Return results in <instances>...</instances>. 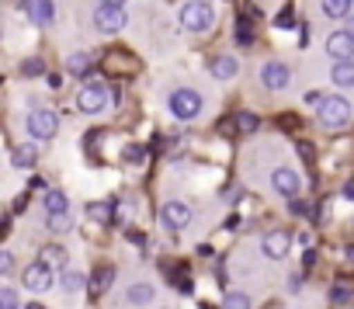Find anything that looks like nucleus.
Returning <instances> with one entry per match:
<instances>
[{"label": "nucleus", "instance_id": "obj_1", "mask_svg": "<svg viewBox=\"0 0 354 309\" xmlns=\"http://www.w3.org/2000/svg\"><path fill=\"white\" fill-rule=\"evenodd\" d=\"M351 118H354L351 104H347L344 97H337V94L323 97V104L316 108V122H319L323 129H330V132H340V129H347V125H351Z\"/></svg>", "mask_w": 354, "mask_h": 309}, {"label": "nucleus", "instance_id": "obj_2", "mask_svg": "<svg viewBox=\"0 0 354 309\" xmlns=\"http://www.w3.org/2000/svg\"><path fill=\"white\" fill-rule=\"evenodd\" d=\"M181 25L188 32H209L216 25V8L209 4V0H188V4L181 8Z\"/></svg>", "mask_w": 354, "mask_h": 309}, {"label": "nucleus", "instance_id": "obj_3", "mask_svg": "<svg viewBox=\"0 0 354 309\" xmlns=\"http://www.w3.org/2000/svg\"><path fill=\"white\" fill-rule=\"evenodd\" d=\"M108 101H115V97H111L108 84H97V80L84 84V87H80V94H77V108H80L84 115H97V111H104V108H108Z\"/></svg>", "mask_w": 354, "mask_h": 309}, {"label": "nucleus", "instance_id": "obj_4", "mask_svg": "<svg viewBox=\"0 0 354 309\" xmlns=\"http://www.w3.org/2000/svg\"><path fill=\"white\" fill-rule=\"evenodd\" d=\"M170 111L177 118H195L202 111V94L192 91V87H181V91H174L170 94Z\"/></svg>", "mask_w": 354, "mask_h": 309}, {"label": "nucleus", "instance_id": "obj_5", "mask_svg": "<svg viewBox=\"0 0 354 309\" xmlns=\"http://www.w3.org/2000/svg\"><path fill=\"white\" fill-rule=\"evenodd\" d=\"M28 135H35V139H53L56 132H59V118H56V111H46V108H35L32 115H28Z\"/></svg>", "mask_w": 354, "mask_h": 309}, {"label": "nucleus", "instance_id": "obj_6", "mask_svg": "<svg viewBox=\"0 0 354 309\" xmlns=\"http://www.w3.org/2000/svg\"><path fill=\"white\" fill-rule=\"evenodd\" d=\"M125 21H129L125 8L101 4V8L94 11V25H97V32H104V35H115V32H122V28H125Z\"/></svg>", "mask_w": 354, "mask_h": 309}, {"label": "nucleus", "instance_id": "obj_7", "mask_svg": "<svg viewBox=\"0 0 354 309\" xmlns=\"http://www.w3.org/2000/svg\"><path fill=\"white\" fill-rule=\"evenodd\" d=\"M160 223H163V230H185V226L192 223V205H185V202H167V205L160 209Z\"/></svg>", "mask_w": 354, "mask_h": 309}, {"label": "nucleus", "instance_id": "obj_8", "mask_svg": "<svg viewBox=\"0 0 354 309\" xmlns=\"http://www.w3.org/2000/svg\"><path fill=\"white\" fill-rule=\"evenodd\" d=\"M21 278H25V288H32V292H49L53 288V268L42 264V261L39 264H28Z\"/></svg>", "mask_w": 354, "mask_h": 309}, {"label": "nucleus", "instance_id": "obj_9", "mask_svg": "<svg viewBox=\"0 0 354 309\" xmlns=\"http://www.w3.org/2000/svg\"><path fill=\"white\" fill-rule=\"evenodd\" d=\"M326 53H330V59H337V63L354 59V35H351V32H333V35L326 39Z\"/></svg>", "mask_w": 354, "mask_h": 309}, {"label": "nucleus", "instance_id": "obj_10", "mask_svg": "<svg viewBox=\"0 0 354 309\" xmlns=\"http://www.w3.org/2000/svg\"><path fill=\"white\" fill-rule=\"evenodd\" d=\"M25 11H28V21L39 25V28H49L56 21V4L53 0H28Z\"/></svg>", "mask_w": 354, "mask_h": 309}, {"label": "nucleus", "instance_id": "obj_11", "mask_svg": "<svg viewBox=\"0 0 354 309\" xmlns=\"http://www.w3.org/2000/svg\"><path fill=\"white\" fill-rule=\"evenodd\" d=\"M261 80H264L268 91H285V87L292 84V70H288L285 63H268V66L261 70Z\"/></svg>", "mask_w": 354, "mask_h": 309}, {"label": "nucleus", "instance_id": "obj_12", "mask_svg": "<svg viewBox=\"0 0 354 309\" xmlns=\"http://www.w3.org/2000/svg\"><path fill=\"white\" fill-rule=\"evenodd\" d=\"M271 188H274L278 195L295 198V195H299V188H302V178H299L295 171H288V167H278V171L271 174Z\"/></svg>", "mask_w": 354, "mask_h": 309}, {"label": "nucleus", "instance_id": "obj_13", "mask_svg": "<svg viewBox=\"0 0 354 309\" xmlns=\"http://www.w3.org/2000/svg\"><path fill=\"white\" fill-rule=\"evenodd\" d=\"M288 247H292V236H288V233H281V230L268 233V236H264V243H261L264 257H271V261H281V257L288 254Z\"/></svg>", "mask_w": 354, "mask_h": 309}, {"label": "nucleus", "instance_id": "obj_14", "mask_svg": "<svg viewBox=\"0 0 354 309\" xmlns=\"http://www.w3.org/2000/svg\"><path fill=\"white\" fill-rule=\"evenodd\" d=\"M257 125H261V118L254 111H236L230 118V125H223V132H230V135H250V132H257Z\"/></svg>", "mask_w": 354, "mask_h": 309}, {"label": "nucleus", "instance_id": "obj_15", "mask_svg": "<svg viewBox=\"0 0 354 309\" xmlns=\"http://www.w3.org/2000/svg\"><path fill=\"white\" fill-rule=\"evenodd\" d=\"M42 264H49V268H56V271H63V274H66V264H70L66 247H56V243L42 247Z\"/></svg>", "mask_w": 354, "mask_h": 309}, {"label": "nucleus", "instance_id": "obj_16", "mask_svg": "<svg viewBox=\"0 0 354 309\" xmlns=\"http://www.w3.org/2000/svg\"><path fill=\"white\" fill-rule=\"evenodd\" d=\"M111 281H115V268H111V264H101V268L87 278V288H91V295H101Z\"/></svg>", "mask_w": 354, "mask_h": 309}, {"label": "nucleus", "instance_id": "obj_17", "mask_svg": "<svg viewBox=\"0 0 354 309\" xmlns=\"http://www.w3.org/2000/svg\"><path fill=\"white\" fill-rule=\"evenodd\" d=\"M330 80H333L337 87H354V59L333 63V66H330Z\"/></svg>", "mask_w": 354, "mask_h": 309}, {"label": "nucleus", "instance_id": "obj_18", "mask_svg": "<svg viewBox=\"0 0 354 309\" xmlns=\"http://www.w3.org/2000/svg\"><path fill=\"white\" fill-rule=\"evenodd\" d=\"M236 70H240V63H236L233 56H216V59H212V77H216V80H233Z\"/></svg>", "mask_w": 354, "mask_h": 309}, {"label": "nucleus", "instance_id": "obj_19", "mask_svg": "<svg viewBox=\"0 0 354 309\" xmlns=\"http://www.w3.org/2000/svg\"><path fill=\"white\" fill-rule=\"evenodd\" d=\"M35 157H39V153H35V146H28V142L11 149V164H15V167H21V171H25V167H32V164H35Z\"/></svg>", "mask_w": 354, "mask_h": 309}, {"label": "nucleus", "instance_id": "obj_20", "mask_svg": "<svg viewBox=\"0 0 354 309\" xmlns=\"http://www.w3.org/2000/svg\"><path fill=\"white\" fill-rule=\"evenodd\" d=\"M46 209H49V216H63V212H70V202H66V195L63 191H46Z\"/></svg>", "mask_w": 354, "mask_h": 309}, {"label": "nucleus", "instance_id": "obj_21", "mask_svg": "<svg viewBox=\"0 0 354 309\" xmlns=\"http://www.w3.org/2000/svg\"><path fill=\"white\" fill-rule=\"evenodd\" d=\"M354 8V0H323V15L326 18H347Z\"/></svg>", "mask_w": 354, "mask_h": 309}, {"label": "nucleus", "instance_id": "obj_22", "mask_svg": "<svg viewBox=\"0 0 354 309\" xmlns=\"http://www.w3.org/2000/svg\"><path fill=\"white\" fill-rule=\"evenodd\" d=\"M66 70H70L73 77H84V73L91 70V53H73V56L66 59Z\"/></svg>", "mask_w": 354, "mask_h": 309}, {"label": "nucleus", "instance_id": "obj_23", "mask_svg": "<svg viewBox=\"0 0 354 309\" xmlns=\"http://www.w3.org/2000/svg\"><path fill=\"white\" fill-rule=\"evenodd\" d=\"M87 216H91L94 223H111V216H115V205H111V202H94V205L87 209Z\"/></svg>", "mask_w": 354, "mask_h": 309}, {"label": "nucleus", "instance_id": "obj_24", "mask_svg": "<svg viewBox=\"0 0 354 309\" xmlns=\"http://www.w3.org/2000/svg\"><path fill=\"white\" fill-rule=\"evenodd\" d=\"M125 299H129L132 306H146V302L153 299V288H149V285H132V288L125 292Z\"/></svg>", "mask_w": 354, "mask_h": 309}, {"label": "nucleus", "instance_id": "obj_25", "mask_svg": "<svg viewBox=\"0 0 354 309\" xmlns=\"http://www.w3.org/2000/svg\"><path fill=\"white\" fill-rule=\"evenodd\" d=\"M233 35H236V42H240V46H254V39H257V35H254V25H250L247 18H240V21H236V32H233Z\"/></svg>", "mask_w": 354, "mask_h": 309}, {"label": "nucleus", "instance_id": "obj_26", "mask_svg": "<svg viewBox=\"0 0 354 309\" xmlns=\"http://www.w3.org/2000/svg\"><path fill=\"white\" fill-rule=\"evenodd\" d=\"M223 309H250V295L247 292H226Z\"/></svg>", "mask_w": 354, "mask_h": 309}, {"label": "nucleus", "instance_id": "obj_27", "mask_svg": "<svg viewBox=\"0 0 354 309\" xmlns=\"http://www.w3.org/2000/svg\"><path fill=\"white\" fill-rule=\"evenodd\" d=\"M21 77H46V63H42L39 56L25 59V63H21Z\"/></svg>", "mask_w": 354, "mask_h": 309}, {"label": "nucleus", "instance_id": "obj_28", "mask_svg": "<svg viewBox=\"0 0 354 309\" xmlns=\"http://www.w3.org/2000/svg\"><path fill=\"white\" fill-rule=\"evenodd\" d=\"M59 285H63L66 292H80V288H84V274H80V271H66V274L59 278Z\"/></svg>", "mask_w": 354, "mask_h": 309}, {"label": "nucleus", "instance_id": "obj_29", "mask_svg": "<svg viewBox=\"0 0 354 309\" xmlns=\"http://www.w3.org/2000/svg\"><path fill=\"white\" fill-rule=\"evenodd\" d=\"M46 223H49V230H53V233H66V230L73 226V219H70V212H63V216H49Z\"/></svg>", "mask_w": 354, "mask_h": 309}, {"label": "nucleus", "instance_id": "obj_30", "mask_svg": "<svg viewBox=\"0 0 354 309\" xmlns=\"http://www.w3.org/2000/svg\"><path fill=\"white\" fill-rule=\"evenodd\" d=\"M125 164H146V146H125Z\"/></svg>", "mask_w": 354, "mask_h": 309}, {"label": "nucleus", "instance_id": "obj_31", "mask_svg": "<svg viewBox=\"0 0 354 309\" xmlns=\"http://www.w3.org/2000/svg\"><path fill=\"white\" fill-rule=\"evenodd\" d=\"M0 309H18V292L15 288H0Z\"/></svg>", "mask_w": 354, "mask_h": 309}, {"label": "nucleus", "instance_id": "obj_32", "mask_svg": "<svg viewBox=\"0 0 354 309\" xmlns=\"http://www.w3.org/2000/svg\"><path fill=\"white\" fill-rule=\"evenodd\" d=\"M274 28H295V15H292V8L281 11V15L274 18Z\"/></svg>", "mask_w": 354, "mask_h": 309}, {"label": "nucleus", "instance_id": "obj_33", "mask_svg": "<svg viewBox=\"0 0 354 309\" xmlns=\"http://www.w3.org/2000/svg\"><path fill=\"white\" fill-rule=\"evenodd\" d=\"M288 209H292V216H313V205H309V202H302V198H292V205H288Z\"/></svg>", "mask_w": 354, "mask_h": 309}, {"label": "nucleus", "instance_id": "obj_34", "mask_svg": "<svg viewBox=\"0 0 354 309\" xmlns=\"http://www.w3.org/2000/svg\"><path fill=\"white\" fill-rule=\"evenodd\" d=\"M0 271H4V274H11V271H15V254H11V250L0 254Z\"/></svg>", "mask_w": 354, "mask_h": 309}, {"label": "nucleus", "instance_id": "obj_35", "mask_svg": "<svg viewBox=\"0 0 354 309\" xmlns=\"http://www.w3.org/2000/svg\"><path fill=\"white\" fill-rule=\"evenodd\" d=\"M330 299H333V302H347V299H351L347 285H333V288H330Z\"/></svg>", "mask_w": 354, "mask_h": 309}, {"label": "nucleus", "instance_id": "obj_36", "mask_svg": "<svg viewBox=\"0 0 354 309\" xmlns=\"http://www.w3.org/2000/svg\"><path fill=\"white\" fill-rule=\"evenodd\" d=\"M302 97H306V104H316V108L323 104V94H319V91H306Z\"/></svg>", "mask_w": 354, "mask_h": 309}, {"label": "nucleus", "instance_id": "obj_37", "mask_svg": "<svg viewBox=\"0 0 354 309\" xmlns=\"http://www.w3.org/2000/svg\"><path fill=\"white\" fill-rule=\"evenodd\" d=\"M299 157L302 160H313V142H299Z\"/></svg>", "mask_w": 354, "mask_h": 309}, {"label": "nucleus", "instance_id": "obj_38", "mask_svg": "<svg viewBox=\"0 0 354 309\" xmlns=\"http://www.w3.org/2000/svg\"><path fill=\"white\" fill-rule=\"evenodd\" d=\"M288 292H302V274H292L288 278Z\"/></svg>", "mask_w": 354, "mask_h": 309}, {"label": "nucleus", "instance_id": "obj_39", "mask_svg": "<svg viewBox=\"0 0 354 309\" xmlns=\"http://www.w3.org/2000/svg\"><path fill=\"white\" fill-rule=\"evenodd\" d=\"M302 261H306V268H313V264H316V250H313V247H309V250H306V254H302Z\"/></svg>", "mask_w": 354, "mask_h": 309}, {"label": "nucleus", "instance_id": "obj_40", "mask_svg": "<svg viewBox=\"0 0 354 309\" xmlns=\"http://www.w3.org/2000/svg\"><path fill=\"white\" fill-rule=\"evenodd\" d=\"M59 84H63V77H59V73H49V87L59 91Z\"/></svg>", "mask_w": 354, "mask_h": 309}, {"label": "nucleus", "instance_id": "obj_41", "mask_svg": "<svg viewBox=\"0 0 354 309\" xmlns=\"http://www.w3.org/2000/svg\"><path fill=\"white\" fill-rule=\"evenodd\" d=\"M344 198H351V202H354V181H347V185H344Z\"/></svg>", "mask_w": 354, "mask_h": 309}, {"label": "nucleus", "instance_id": "obj_42", "mask_svg": "<svg viewBox=\"0 0 354 309\" xmlns=\"http://www.w3.org/2000/svg\"><path fill=\"white\" fill-rule=\"evenodd\" d=\"M101 4H111V8H122V4H125V0H101Z\"/></svg>", "mask_w": 354, "mask_h": 309}, {"label": "nucleus", "instance_id": "obj_43", "mask_svg": "<svg viewBox=\"0 0 354 309\" xmlns=\"http://www.w3.org/2000/svg\"><path fill=\"white\" fill-rule=\"evenodd\" d=\"M25 309H46V306H42V302H28Z\"/></svg>", "mask_w": 354, "mask_h": 309}, {"label": "nucleus", "instance_id": "obj_44", "mask_svg": "<svg viewBox=\"0 0 354 309\" xmlns=\"http://www.w3.org/2000/svg\"><path fill=\"white\" fill-rule=\"evenodd\" d=\"M347 32H351V35H354V18H351V28H347Z\"/></svg>", "mask_w": 354, "mask_h": 309}]
</instances>
